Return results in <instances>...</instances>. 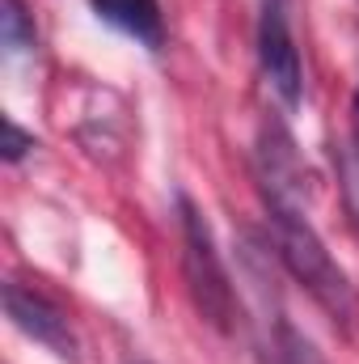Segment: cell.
Segmentation results:
<instances>
[{"label":"cell","mask_w":359,"mask_h":364,"mask_svg":"<svg viewBox=\"0 0 359 364\" xmlns=\"http://www.w3.org/2000/svg\"><path fill=\"white\" fill-rule=\"evenodd\" d=\"M0 296H4V314H9V322L21 331V335H30L34 343H43L47 352H55L60 360H81L77 356V335H72V326H68V314L51 301V296H43L38 288H26V284H17V279H9L4 288H0Z\"/></svg>","instance_id":"obj_4"},{"label":"cell","mask_w":359,"mask_h":364,"mask_svg":"<svg viewBox=\"0 0 359 364\" xmlns=\"http://www.w3.org/2000/svg\"><path fill=\"white\" fill-rule=\"evenodd\" d=\"M0 43L9 55H21V51H34L38 43V30H34V17L26 13L21 0H0Z\"/></svg>","instance_id":"obj_6"},{"label":"cell","mask_w":359,"mask_h":364,"mask_svg":"<svg viewBox=\"0 0 359 364\" xmlns=\"http://www.w3.org/2000/svg\"><path fill=\"white\" fill-rule=\"evenodd\" d=\"M30 149H34V132H26L17 119H4V161L17 166Z\"/></svg>","instance_id":"obj_9"},{"label":"cell","mask_w":359,"mask_h":364,"mask_svg":"<svg viewBox=\"0 0 359 364\" xmlns=\"http://www.w3.org/2000/svg\"><path fill=\"white\" fill-rule=\"evenodd\" d=\"M93 17L106 21L110 30L136 38L144 51H161L165 47V17L157 0H89Z\"/></svg>","instance_id":"obj_5"},{"label":"cell","mask_w":359,"mask_h":364,"mask_svg":"<svg viewBox=\"0 0 359 364\" xmlns=\"http://www.w3.org/2000/svg\"><path fill=\"white\" fill-rule=\"evenodd\" d=\"M351 110H355V132H359V90H355V102H351Z\"/></svg>","instance_id":"obj_10"},{"label":"cell","mask_w":359,"mask_h":364,"mask_svg":"<svg viewBox=\"0 0 359 364\" xmlns=\"http://www.w3.org/2000/svg\"><path fill=\"white\" fill-rule=\"evenodd\" d=\"M275 364H326V356L317 352V343L309 335H300L287 318L275 322V343H270Z\"/></svg>","instance_id":"obj_7"},{"label":"cell","mask_w":359,"mask_h":364,"mask_svg":"<svg viewBox=\"0 0 359 364\" xmlns=\"http://www.w3.org/2000/svg\"><path fill=\"white\" fill-rule=\"evenodd\" d=\"M334 170H338V186L347 199V212L359 225V132L351 127V136H343L334 144Z\"/></svg>","instance_id":"obj_8"},{"label":"cell","mask_w":359,"mask_h":364,"mask_svg":"<svg viewBox=\"0 0 359 364\" xmlns=\"http://www.w3.org/2000/svg\"><path fill=\"white\" fill-rule=\"evenodd\" d=\"M258 68L267 90L279 97L283 110H300L304 102V68L292 38L287 0H258Z\"/></svg>","instance_id":"obj_3"},{"label":"cell","mask_w":359,"mask_h":364,"mask_svg":"<svg viewBox=\"0 0 359 364\" xmlns=\"http://www.w3.org/2000/svg\"><path fill=\"white\" fill-rule=\"evenodd\" d=\"M267 220H270L275 259L283 263V272L334 318V326L343 335H359V288L351 284V275L334 263V255L326 250V242L313 229L304 203L270 199Z\"/></svg>","instance_id":"obj_1"},{"label":"cell","mask_w":359,"mask_h":364,"mask_svg":"<svg viewBox=\"0 0 359 364\" xmlns=\"http://www.w3.org/2000/svg\"><path fill=\"white\" fill-rule=\"evenodd\" d=\"M178 220H182V275H186V292L199 309V318L207 326H216L220 335H228L237 326V292L228 267L220 259L216 233L203 216V208L182 191L178 195Z\"/></svg>","instance_id":"obj_2"}]
</instances>
